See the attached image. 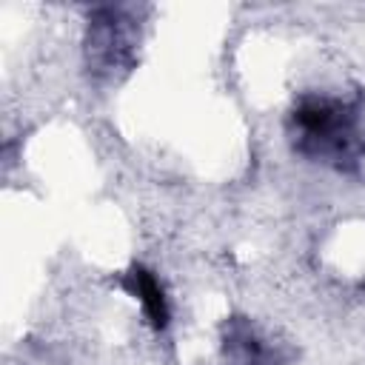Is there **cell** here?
Segmentation results:
<instances>
[{"instance_id":"1","label":"cell","mask_w":365,"mask_h":365,"mask_svg":"<svg viewBox=\"0 0 365 365\" xmlns=\"http://www.w3.org/2000/svg\"><path fill=\"white\" fill-rule=\"evenodd\" d=\"M299 145L308 154L334 160V163H354L359 154L356 137V106L342 103L334 97H305L297 103L291 114Z\"/></svg>"},{"instance_id":"3","label":"cell","mask_w":365,"mask_h":365,"mask_svg":"<svg viewBox=\"0 0 365 365\" xmlns=\"http://www.w3.org/2000/svg\"><path fill=\"white\" fill-rule=\"evenodd\" d=\"M125 288L140 302V308H143L145 319L151 322V328L165 331L168 319H171V308H168V299H165V291H163L157 274H151L143 265H131L128 274H125Z\"/></svg>"},{"instance_id":"2","label":"cell","mask_w":365,"mask_h":365,"mask_svg":"<svg viewBox=\"0 0 365 365\" xmlns=\"http://www.w3.org/2000/svg\"><path fill=\"white\" fill-rule=\"evenodd\" d=\"M225 356L234 365H279V348L248 319H231L225 328Z\"/></svg>"}]
</instances>
